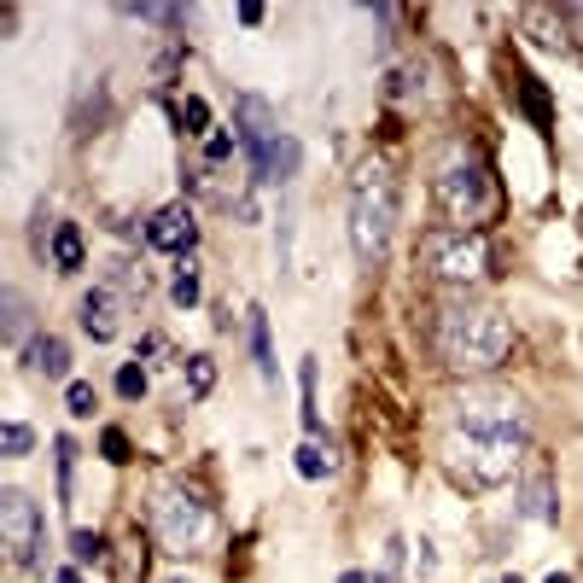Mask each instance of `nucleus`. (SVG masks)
<instances>
[{"label":"nucleus","instance_id":"f257e3e1","mask_svg":"<svg viewBox=\"0 0 583 583\" xmlns=\"http://www.w3.org/2000/svg\"><path fill=\"white\" fill-rule=\"evenodd\" d=\"M432 350L450 373H467V380H485L508 362L513 350V321L496 310V304H443L432 321Z\"/></svg>","mask_w":583,"mask_h":583},{"label":"nucleus","instance_id":"f03ea898","mask_svg":"<svg viewBox=\"0 0 583 583\" xmlns=\"http://www.w3.org/2000/svg\"><path fill=\"white\" fill-rule=\"evenodd\" d=\"M432 204L443 228L485 234V222L502 216V187H496V169L485 164V152H473L467 141L443 146V158L432 164Z\"/></svg>","mask_w":583,"mask_h":583},{"label":"nucleus","instance_id":"7ed1b4c3","mask_svg":"<svg viewBox=\"0 0 583 583\" xmlns=\"http://www.w3.org/2000/svg\"><path fill=\"white\" fill-rule=\"evenodd\" d=\"M525 432H473V426H450L438 443V467L450 473L455 490L485 496L496 485H508L525 467Z\"/></svg>","mask_w":583,"mask_h":583},{"label":"nucleus","instance_id":"20e7f679","mask_svg":"<svg viewBox=\"0 0 583 583\" xmlns=\"http://www.w3.org/2000/svg\"><path fill=\"white\" fill-rule=\"evenodd\" d=\"M397 234V176L385 158H362L350 176V246L362 263H380Z\"/></svg>","mask_w":583,"mask_h":583},{"label":"nucleus","instance_id":"39448f33","mask_svg":"<svg viewBox=\"0 0 583 583\" xmlns=\"http://www.w3.org/2000/svg\"><path fill=\"white\" fill-rule=\"evenodd\" d=\"M152 537L164 555H204L216 543V508L187 485H164L152 496Z\"/></svg>","mask_w":583,"mask_h":583},{"label":"nucleus","instance_id":"423d86ee","mask_svg":"<svg viewBox=\"0 0 583 583\" xmlns=\"http://www.w3.org/2000/svg\"><path fill=\"white\" fill-rule=\"evenodd\" d=\"M415 263L443 286H478L490 281V234H467V228H426L415 246Z\"/></svg>","mask_w":583,"mask_h":583},{"label":"nucleus","instance_id":"0eeeda50","mask_svg":"<svg viewBox=\"0 0 583 583\" xmlns=\"http://www.w3.org/2000/svg\"><path fill=\"white\" fill-rule=\"evenodd\" d=\"M450 426H473V432H525V403L513 391L473 380L467 391H455L450 403Z\"/></svg>","mask_w":583,"mask_h":583},{"label":"nucleus","instance_id":"6e6552de","mask_svg":"<svg viewBox=\"0 0 583 583\" xmlns=\"http://www.w3.org/2000/svg\"><path fill=\"white\" fill-rule=\"evenodd\" d=\"M0 548L7 560L19 566H41L36 548H41V508L29 502V490H0Z\"/></svg>","mask_w":583,"mask_h":583},{"label":"nucleus","instance_id":"1a4fd4ad","mask_svg":"<svg viewBox=\"0 0 583 583\" xmlns=\"http://www.w3.org/2000/svg\"><path fill=\"white\" fill-rule=\"evenodd\" d=\"M246 152V169H251V181H263V187H286L291 176H298V164H304V146L291 141L286 129H274L269 141H257V146H239Z\"/></svg>","mask_w":583,"mask_h":583},{"label":"nucleus","instance_id":"9d476101","mask_svg":"<svg viewBox=\"0 0 583 583\" xmlns=\"http://www.w3.org/2000/svg\"><path fill=\"white\" fill-rule=\"evenodd\" d=\"M520 520H537V525H560V496H555V467L543 455L525 461V485H520Z\"/></svg>","mask_w":583,"mask_h":583},{"label":"nucleus","instance_id":"9b49d317","mask_svg":"<svg viewBox=\"0 0 583 583\" xmlns=\"http://www.w3.org/2000/svg\"><path fill=\"white\" fill-rule=\"evenodd\" d=\"M146 246H152V251H193V246H199V216H193V204H187V199L164 204V211L146 222Z\"/></svg>","mask_w":583,"mask_h":583},{"label":"nucleus","instance_id":"f8f14e48","mask_svg":"<svg viewBox=\"0 0 583 583\" xmlns=\"http://www.w3.org/2000/svg\"><path fill=\"white\" fill-rule=\"evenodd\" d=\"M123 310H129V298L117 286H94L88 298H82V333H88L94 345H111V338L123 333Z\"/></svg>","mask_w":583,"mask_h":583},{"label":"nucleus","instance_id":"ddd939ff","mask_svg":"<svg viewBox=\"0 0 583 583\" xmlns=\"http://www.w3.org/2000/svg\"><path fill=\"white\" fill-rule=\"evenodd\" d=\"M24 368L36 373V380H64L71 373V345H64L59 333H41L24 345Z\"/></svg>","mask_w":583,"mask_h":583},{"label":"nucleus","instance_id":"4468645a","mask_svg":"<svg viewBox=\"0 0 583 583\" xmlns=\"http://www.w3.org/2000/svg\"><path fill=\"white\" fill-rule=\"evenodd\" d=\"M525 29L543 53H566V47H572V29H566V19L555 7H525Z\"/></svg>","mask_w":583,"mask_h":583},{"label":"nucleus","instance_id":"2eb2a0df","mask_svg":"<svg viewBox=\"0 0 583 583\" xmlns=\"http://www.w3.org/2000/svg\"><path fill=\"white\" fill-rule=\"evenodd\" d=\"M146 555H152V543L141 531H129V537L111 548V583H146Z\"/></svg>","mask_w":583,"mask_h":583},{"label":"nucleus","instance_id":"dca6fc26","mask_svg":"<svg viewBox=\"0 0 583 583\" xmlns=\"http://www.w3.org/2000/svg\"><path fill=\"white\" fill-rule=\"evenodd\" d=\"M53 467H59V508L76 502V438L59 432L53 438Z\"/></svg>","mask_w":583,"mask_h":583},{"label":"nucleus","instance_id":"f3484780","mask_svg":"<svg viewBox=\"0 0 583 583\" xmlns=\"http://www.w3.org/2000/svg\"><path fill=\"white\" fill-rule=\"evenodd\" d=\"M211 385H216V362H211V356H187V362H181V391H187V403H204V397H211Z\"/></svg>","mask_w":583,"mask_h":583},{"label":"nucleus","instance_id":"a211bd4d","mask_svg":"<svg viewBox=\"0 0 583 583\" xmlns=\"http://www.w3.org/2000/svg\"><path fill=\"white\" fill-rule=\"evenodd\" d=\"M82 257H88V251H82V228H76V222H59V228H53V269L76 274Z\"/></svg>","mask_w":583,"mask_h":583},{"label":"nucleus","instance_id":"6ab92c4d","mask_svg":"<svg viewBox=\"0 0 583 583\" xmlns=\"http://www.w3.org/2000/svg\"><path fill=\"white\" fill-rule=\"evenodd\" d=\"M291 467H298V478H310V485H321V478L333 473V450L328 443H298V450H291Z\"/></svg>","mask_w":583,"mask_h":583},{"label":"nucleus","instance_id":"aec40b11","mask_svg":"<svg viewBox=\"0 0 583 583\" xmlns=\"http://www.w3.org/2000/svg\"><path fill=\"white\" fill-rule=\"evenodd\" d=\"M520 106H525V117H531L537 129L555 123V111H548V88H543L537 76H525V71H520Z\"/></svg>","mask_w":583,"mask_h":583},{"label":"nucleus","instance_id":"412c9836","mask_svg":"<svg viewBox=\"0 0 583 583\" xmlns=\"http://www.w3.org/2000/svg\"><path fill=\"white\" fill-rule=\"evenodd\" d=\"M29 450H36V426H29V420H7V426H0V455H7V461H24Z\"/></svg>","mask_w":583,"mask_h":583},{"label":"nucleus","instance_id":"4be33fe9","mask_svg":"<svg viewBox=\"0 0 583 583\" xmlns=\"http://www.w3.org/2000/svg\"><path fill=\"white\" fill-rule=\"evenodd\" d=\"M298 391H304V426H310V438H321V408H316V356H304V362H298Z\"/></svg>","mask_w":583,"mask_h":583},{"label":"nucleus","instance_id":"5701e85b","mask_svg":"<svg viewBox=\"0 0 583 583\" xmlns=\"http://www.w3.org/2000/svg\"><path fill=\"white\" fill-rule=\"evenodd\" d=\"M251 356H257V373L274 380V345H269V316L251 310Z\"/></svg>","mask_w":583,"mask_h":583},{"label":"nucleus","instance_id":"b1692460","mask_svg":"<svg viewBox=\"0 0 583 583\" xmlns=\"http://www.w3.org/2000/svg\"><path fill=\"white\" fill-rule=\"evenodd\" d=\"M199 291H204V286H199V269H193V263H181V269H176V281H169V304H176V310H193Z\"/></svg>","mask_w":583,"mask_h":583},{"label":"nucleus","instance_id":"393cba45","mask_svg":"<svg viewBox=\"0 0 583 583\" xmlns=\"http://www.w3.org/2000/svg\"><path fill=\"white\" fill-rule=\"evenodd\" d=\"M0 304H7V316H0V333H7V345H19V338H24V298H19V286H7V291H0Z\"/></svg>","mask_w":583,"mask_h":583},{"label":"nucleus","instance_id":"a878e982","mask_svg":"<svg viewBox=\"0 0 583 583\" xmlns=\"http://www.w3.org/2000/svg\"><path fill=\"white\" fill-rule=\"evenodd\" d=\"M106 555H111V548H106L99 531H71V560H76V566H99Z\"/></svg>","mask_w":583,"mask_h":583},{"label":"nucleus","instance_id":"bb28decb","mask_svg":"<svg viewBox=\"0 0 583 583\" xmlns=\"http://www.w3.org/2000/svg\"><path fill=\"white\" fill-rule=\"evenodd\" d=\"M403 537H385V555H380V572H373L368 583H403Z\"/></svg>","mask_w":583,"mask_h":583},{"label":"nucleus","instance_id":"cd10ccee","mask_svg":"<svg viewBox=\"0 0 583 583\" xmlns=\"http://www.w3.org/2000/svg\"><path fill=\"white\" fill-rule=\"evenodd\" d=\"M64 408H71L76 420H88L94 408H99V391H94L88 380H71V385H64Z\"/></svg>","mask_w":583,"mask_h":583},{"label":"nucleus","instance_id":"c85d7f7f","mask_svg":"<svg viewBox=\"0 0 583 583\" xmlns=\"http://www.w3.org/2000/svg\"><path fill=\"white\" fill-rule=\"evenodd\" d=\"M176 117H181V129H187V134H211V106H204L199 94H187Z\"/></svg>","mask_w":583,"mask_h":583},{"label":"nucleus","instance_id":"c756f323","mask_svg":"<svg viewBox=\"0 0 583 583\" xmlns=\"http://www.w3.org/2000/svg\"><path fill=\"white\" fill-rule=\"evenodd\" d=\"M129 19H141V24H164V29H181L187 24V12L181 7H123Z\"/></svg>","mask_w":583,"mask_h":583},{"label":"nucleus","instance_id":"7c9ffc66","mask_svg":"<svg viewBox=\"0 0 583 583\" xmlns=\"http://www.w3.org/2000/svg\"><path fill=\"white\" fill-rule=\"evenodd\" d=\"M234 146H239L234 129H211V134H204V164H228Z\"/></svg>","mask_w":583,"mask_h":583},{"label":"nucleus","instance_id":"2f4dec72","mask_svg":"<svg viewBox=\"0 0 583 583\" xmlns=\"http://www.w3.org/2000/svg\"><path fill=\"white\" fill-rule=\"evenodd\" d=\"M117 397H129V403L146 397V368H141V362H123V368H117Z\"/></svg>","mask_w":583,"mask_h":583},{"label":"nucleus","instance_id":"473e14b6","mask_svg":"<svg viewBox=\"0 0 583 583\" xmlns=\"http://www.w3.org/2000/svg\"><path fill=\"white\" fill-rule=\"evenodd\" d=\"M99 450H106V461H129V438H123V432H117V426H111V432L99 438Z\"/></svg>","mask_w":583,"mask_h":583},{"label":"nucleus","instance_id":"72a5a7b5","mask_svg":"<svg viewBox=\"0 0 583 583\" xmlns=\"http://www.w3.org/2000/svg\"><path fill=\"white\" fill-rule=\"evenodd\" d=\"M164 356H169V338H164V333H146V362L164 368Z\"/></svg>","mask_w":583,"mask_h":583},{"label":"nucleus","instance_id":"f704fd0d","mask_svg":"<svg viewBox=\"0 0 583 583\" xmlns=\"http://www.w3.org/2000/svg\"><path fill=\"white\" fill-rule=\"evenodd\" d=\"M291 228H298V222H291V204L281 211V269H286V257H291Z\"/></svg>","mask_w":583,"mask_h":583},{"label":"nucleus","instance_id":"c9c22d12","mask_svg":"<svg viewBox=\"0 0 583 583\" xmlns=\"http://www.w3.org/2000/svg\"><path fill=\"white\" fill-rule=\"evenodd\" d=\"M560 19L572 29V41H583V7H560Z\"/></svg>","mask_w":583,"mask_h":583},{"label":"nucleus","instance_id":"e433bc0d","mask_svg":"<svg viewBox=\"0 0 583 583\" xmlns=\"http://www.w3.org/2000/svg\"><path fill=\"white\" fill-rule=\"evenodd\" d=\"M263 19H269V12H263V7H257V0H246V7H239V24H251V29H257V24H263Z\"/></svg>","mask_w":583,"mask_h":583},{"label":"nucleus","instance_id":"4c0bfd02","mask_svg":"<svg viewBox=\"0 0 583 583\" xmlns=\"http://www.w3.org/2000/svg\"><path fill=\"white\" fill-rule=\"evenodd\" d=\"M53 583H82V572H76V566H59V572H53Z\"/></svg>","mask_w":583,"mask_h":583},{"label":"nucleus","instance_id":"58836bf2","mask_svg":"<svg viewBox=\"0 0 583 583\" xmlns=\"http://www.w3.org/2000/svg\"><path fill=\"white\" fill-rule=\"evenodd\" d=\"M338 583H368V578H362V572H345V578H338Z\"/></svg>","mask_w":583,"mask_h":583},{"label":"nucleus","instance_id":"ea45409f","mask_svg":"<svg viewBox=\"0 0 583 583\" xmlns=\"http://www.w3.org/2000/svg\"><path fill=\"white\" fill-rule=\"evenodd\" d=\"M543 583H572V578H566V572H548V578H543Z\"/></svg>","mask_w":583,"mask_h":583},{"label":"nucleus","instance_id":"a19ab883","mask_svg":"<svg viewBox=\"0 0 583 583\" xmlns=\"http://www.w3.org/2000/svg\"><path fill=\"white\" fill-rule=\"evenodd\" d=\"M496 583H520V578H513V572H508V578H496Z\"/></svg>","mask_w":583,"mask_h":583},{"label":"nucleus","instance_id":"79ce46f5","mask_svg":"<svg viewBox=\"0 0 583 583\" xmlns=\"http://www.w3.org/2000/svg\"><path fill=\"white\" fill-rule=\"evenodd\" d=\"M164 583H187V578H164Z\"/></svg>","mask_w":583,"mask_h":583}]
</instances>
